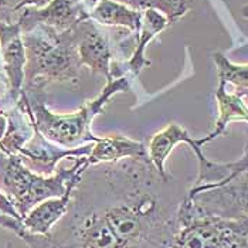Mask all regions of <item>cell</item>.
Here are the masks:
<instances>
[{"label": "cell", "mask_w": 248, "mask_h": 248, "mask_svg": "<svg viewBox=\"0 0 248 248\" xmlns=\"http://www.w3.org/2000/svg\"><path fill=\"white\" fill-rule=\"evenodd\" d=\"M185 196L176 197L172 177L149 157L91 165L50 232L21 226L15 234L30 248H172Z\"/></svg>", "instance_id": "obj_1"}, {"label": "cell", "mask_w": 248, "mask_h": 248, "mask_svg": "<svg viewBox=\"0 0 248 248\" xmlns=\"http://www.w3.org/2000/svg\"><path fill=\"white\" fill-rule=\"evenodd\" d=\"M26 50L24 93H41L51 84L77 85L81 79L82 64L76 46L74 27L57 31L36 26L23 33Z\"/></svg>", "instance_id": "obj_2"}, {"label": "cell", "mask_w": 248, "mask_h": 248, "mask_svg": "<svg viewBox=\"0 0 248 248\" xmlns=\"http://www.w3.org/2000/svg\"><path fill=\"white\" fill-rule=\"evenodd\" d=\"M131 88L125 77L115 78L107 82L101 94L93 101L85 102L78 112L60 115L48 109L46 98L41 93H24L37 131L50 142L62 148H78L87 143H96L101 136H95L91 131V124L96 115L104 112V107L118 93H128Z\"/></svg>", "instance_id": "obj_3"}, {"label": "cell", "mask_w": 248, "mask_h": 248, "mask_svg": "<svg viewBox=\"0 0 248 248\" xmlns=\"http://www.w3.org/2000/svg\"><path fill=\"white\" fill-rule=\"evenodd\" d=\"M85 166H90L87 157H77L71 166L60 168L51 176H43L29 169L17 155L0 151V190L24 218L38 203L64 194L68 182Z\"/></svg>", "instance_id": "obj_4"}, {"label": "cell", "mask_w": 248, "mask_h": 248, "mask_svg": "<svg viewBox=\"0 0 248 248\" xmlns=\"http://www.w3.org/2000/svg\"><path fill=\"white\" fill-rule=\"evenodd\" d=\"M172 248H248V227L243 220L197 214L185 196Z\"/></svg>", "instance_id": "obj_5"}, {"label": "cell", "mask_w": 248, "mask_h": 248, "mask_svg": "<svg viewBox=\"0 0 248 248\" xmlns=\"http://www.w3.org/2000/svg\"><path fill=\"white\" fill-rule=\"evenodd\" d=\"M77 53L82 67L90 68L93 74H101L107 82L121 78L124 74L114 65V47L109 36L94 20H82L74 27Z\"/></svg>", "instance_id": "obj_6"}, {"label": "cell", "mask_w": 248, "mask_h": 248, "mask_svg": "<svg viewBox=\"0 0 248 248\" xmlns=\"http://www.w3.org/2000/svg\"><path fill=\"white\" fill-rule=\"evenodd\" d=\"M87 19H90V12L81 0H50L43 7L21 9L19 24L21 33L30 31L36 26L65 31Z\"/></svg>", "instance_id": "obj_7"}, {"label": "cell", "mask_w": 248, "mask_h": 248, "mask_svg": "<svg viewBox=\"0 0 248 248\" xmlns=\"http://www.w3.org/2000/svg\"><path fill=\"white\" fill-rule=\"evenodd\" d=\"M0 58L9 102L15 107L23 93L26 68V50L19 23H0Z\"/></svg>", "instance_id": "obj_8"}, {"label": "cell", "mask_w": 248, "mask_h": 248, "mask_svg": "<svg viewBox=\"0 0 248 248\" xmlns=\"http://www.w3.org/2000/svg\"><path fill=\"white\" fill-rule=\"evenodd\" d=\"M94 143H87L78 148H62L46 139L40 134L36 128L34 135L30 138V140L20 149L17 156H20L21 162L31 169L33 172L43 174V176H51L56 172L57 165L62 159H71V157H87L93 151Z\"/></svg>", "instance_id": "obj_9"}, {"label": "cell", "mask_w": 248, "mask_h": 248, "mask_svg": "<svg viewBox=\"0 0 248 248\" xmlns=\"http://www.w3.org/2000/svg\"><path fill=\"white\" fill-rule=\"evenodd\" d=\"M88 166L82 168L81 170L76 173V176L68 182L67 185V190L64 194L58 196V197H51L47 199L41 203H38L36 207H33L31 210L27 213V216L21 220L24 229L33 234H47L50 232V230L53 229L58 221L62 218V216L68 210L70 206V199H71V193L74 190L76 185L78 183L81 173L84 172Z\"/></svg>", "instance_id": "obj_10"}, {"label": "cell", "mask_w": 248, "mask_h": 248, "mask_svg": "<svg viewBox=\"0 0 248 248\" xmlns=\"http://www.w3.org/2000/svg\"><path fill=\"white\" fill-rule=\"evenodd\" d=\"M180 143L189 145L196 156L203 153V149H202L203 146L200 145L199 139H193L191 135L183 126L177 125V124H169L165 129H162L160 132L152 136L149 146H148V155H149V159L153 163V166L162 176H165V177L169 176L166 173V168H165L166 160L173 149Z\"/></svg>", "instance_id": "obj_11"}, {"label": "cell", "mask_w": 248, "mask_h": 248, "mask_svg": "<svg viewBox=\"0 0 248 248\" xmlns=\"http://www.w3.org/2000/svg\"><path fill=\"white\" fill-rule=\"evenodd\" d=\"M129 157H149L148 148L142 142L129 139L126 136H109L101 138L94 143L93 151L87 156V162L91 166L98 163H114Z\"/></svg>", "instance_id": "obj_12"}, {"label": "cell", "mask_w": 248, "mask_h": 248, "mask_svg": "<svg viewBox=\"0 0 248 248\" xmlns=\"http://www.w3.org/2000/svg\"><path fill=\"white\" fill-rule=\"evenodd\" d=\"M143 12L119 3L116 0H99L90 12V19L99 26L122 27L128 31L139 34Z\"/></svg>", "instance_id": "obj_13"}, {"label": "cell", "mask_w": 248, "mask_h": 248, "mask_svg": "<svg viewBox=\"0 0 248 248\" xmlns=\"http://www.w3.org/2000/svg\"><path fill=\"white\" fill-rule=\"evenodd\" d=\"M168 26H170V23L162 13H159L153 9L143 10L142 26H140V31L136 38V46H135L132 56L129 57V61L126 64L128 71H131L134 76H138L145 67L151 65V61L145 56V50L153 38L159 33H162Z\"/></svg>", "instance_id": "obj_14"}, {"label": "cell", "mask_w": 248, "mask_h": 248, "mask_svg": "<svg viewBox=\"0 0 248 248\" xmlns=\"http://www.w3.org/2000/svg\"><path fill=\"white\" fill-rule=\"evenodd\" d=\"M226 87L227 85L218 82V88L216 91V99H217V105H218V118L216 121L213 132L199 139L202 146H204L206 143H209L216 138H218L220 135L224 134L230 122H232V121H246L247 122L248 107L237 94L227 93Z\"/></svg>", "instance_id": "obj_15"}, {"label": "cell", "mask_w": 248, "mask_h": 248, "mask_svg": "<svg viewBox=\"0 0 248 248\" xmlns=\"http://www.w3.org/2000/svg\"><path fill=\"white\" fill-rule=\"evenodd\" d=\"M116 1L124 3L139 12L153 9L162 13L168 19V21L173 24L190 10L193 0H116Z\"/></svg>", "instance_id": "obj_16"}, {"label": "cell", "mask_w": 248, "mask_h": 248, "mask_svg": "<svg viewBox=\"0 0 248 248\" xmlns=\"http://www.w3.org/2000/svg\"><path fill=\"white\" fill-rule=\"evenodd\" d=\"M218 73V82L224 85H234V88L248 90V64H232L221 53L213 56Z\"/></svg>", "instance_id": "obj_17"}, {"label": "cell", "mask_w": 248, "mask_h": 248, "mask_svg": "<svg viewBox=\"0 0 248 248\" xmlns=\"http://www.w3.org/2000/svg\"><path fill=\"white\" fill-rule=\"evenodd\" d=\"M21 0H0V23H19Z\"/></svg>", "instance_id": "obj_18"}, {"label": "cell", "mask_w": 248, "mask_h": 248, "mask_svg": "<svg viewBox=\"0 0 248 248\" xmlns=\"http://www.w3.org/2000/svg\"><path fill=\"white\" fill-rule=\"evenodd\" d=\"M0 213L1 214H6V216H10L13 218H17V220H23L20 217L19 213H17V210L15 209L13 203L9 200V197L1 190H0Z\"/></svg>", "instance_id": "obj_19"}, {"label": "cell", "mask_w": 248, "mask_h": 248, "mask_svg": "<svg viewBox=\"0 0 248 248\" xmlns=\"http://www.w3.org/2000/svg\"><path fill=\"white\" fill-rule=\"evenodd\" d=\"M50 0H21L20 3V10L24 7H43L48 3Z\"/></svg>", "instance_id": "obj_20"}, {"label": "cell", "mask_w": 248, "mask_h": 248, "mask_svg": "<svg viewBox=\"0 0 248 248\" xmlns=\"http://www.w3.org/2000/svg\"><path fill=\"white\" fill-rule=\"evenodd\" d=\"M6 131H7V116L4 112L0 111V139L4 136Z\"/></svg>", "instance_id": "obj_21"}, {"label": "cell", "mask_w": 248, "mask_h": 248, "mask_svg": "<svg viewBox=\"0 0 248 248\" xmlns=\"http://www.w3.org/2000/svg\"><path fill=\"white\" fill-rule=\"evenodd\" d=\"M234 94H237V95L240 96L243 101H244V104L248 107V90H241V88H235L234 90Z\"/></svg>", "instance_id": "obj_22"}, {"label": "cell", "mask_w": 248, "mask_h": 248, "mask_svg": "<svg viewBox=\"0 0 248 248\" xmlns=\"http://www.w3.org/2000/svg\"><path fill=\"white\" fill-rule=\"evenodd\" d=\"M81 1H82V3H84V6H85V7L88 9V12H91V9H93V7L95 6V4L98 3V1H99V0H81Z\"/></svg>", "instance_id": "obj_23"}, {"label": "cell", "mask_w": 248, "mask_h": 248, "mask_svg": "<svg viewBox=\"0 0 248 248\" xmlns=\"http://www.w3.org/2000/svg\"><path fill=\"white\" fill-rule=\"evenodd\" d=\"M243 15H244V17L248 19V10H243Z\"/></svg>", "instance_id": "obj_24"}, {"label": "cell", "mask_w": 248, "mask_h": 248, "mask_svg": "<svg viewBox=\"0 0 248 248\" xmlns=\"http://www.w3.org/2000/svg\"><path fill=\"white\" fill-rule=\"evenodd\" d=\"M243 10H248V6H246V7H244V9H243Z\"/></svg>", "instance_id": "obj_25"}]
</instances>
